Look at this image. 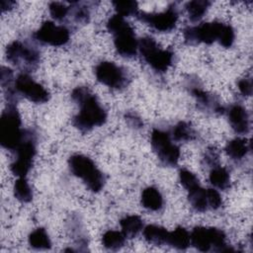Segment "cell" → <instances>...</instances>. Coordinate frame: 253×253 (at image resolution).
Wrapping results in <instances>:
<instances>
[{"label": "cell", "instance_id": "9a60e30c", "mask_svg": "<svg viewBox=\"0 0 253 253\" xmlns=\"http://www.w3.org/2000/svg\"><path fill=\"white\" fill-rule=\"evenodd\" d=\"M227 117L232 129L236 133H247L250 128V120L247 110L239 105H232L227 111Z\"/></svg>", "mask_w": 253, "mask_h": 253}, {"label": "cell", "instance_id": "836d02e7", "mask_svg": "<svg viewBox=\"0 0 253 253\" xmlns=\"http://www.w3.org/2000/svg\"><path fill=\"white\" fill-rule=\"evenodd\" d=\"M208 193V201L210 210H218L222 205V199L219 193L214 189H207Z\"/></svg>", "mask_w": 253, "mask_h": 253}, {"label": "cell", "instance_id": "7402d4cb", "mask_svg": "<svg viewBox=\"0 0 253 253\" xmlns=\"http://www.w3.org/2000/svg\"><path fill=\"white\" fill-rule=\"evenodd\" d=\"M169 231L156 224H148L143 229V236L148 243L154 245H163L167 242Z\"/></svg>", "mask_w": 253, "mask_h": 253}, {"label": "cell", "instance_id": "603a6c76", "mask_svg": "<svg viewBox=\"0 0 253 253\" xmlns=\"http://www.w3.org/2000/svg\"><path fill=\"white\" fill-rule=\"evenodd\" d=\"M67 18L73 23V25H85L89 22L90 12L87 6L82 2H72L69 6V13ZM66 18V19H67Z\"/></svg>", "mask_w": 253, "mask_h": 253}, {"label": "cell", "instance_id": "e575fe53", "mask_svg": "<svg viewBox=\"0 0 253 253\" xmlns=\"http://www.w3.org/2000/svg\"><path fill=\"white\" fill-rule=\"evenodd\" d=\"M238 89L244 96H250L252 94V80L250 78H242L238 81Z\"/></svg>", "mask_w": 253, "mask_h": 253}, {"label": "cell", "instance_id": "ba28073f", "mask_svg": "<svg viewBox=\"0 0 253 253\" xmlns=\"http://www.w3.org/2000/svg\"><path fill=\"white\" fill-rule=\"evenodd\" d=\"M15 152L16 157L10 165V170L15 176L26 177L33 166V161L37 153L35 134L25 130L24 138Z\"/></svg>", "mask_w": 253, "mask_h": 253}, {"label": "cell", "instance_id": "8992f818", "mask_svg": "<svg viewBox=\"0 0 253 253\" xmlns=\"http://www.w3.org/2000/svg\"><path fill=\"white\" fill-rule=\"evenodd\" d=\"M139 52L144 61L156 72H165L173 63L174 53L169 49H162L154 39L144 37L138 42Z\"/></svg>", "mask_w": 253, "mask_h": 253}, {"label": "cell", "instance_id": "74e56055", "mask_svg": "<svg viewBox=\"0 0 253 253\" xmlns=\"http://www.w3.org/2000/svg\"><path fill=\"white\" fill-rule=\"evenodd\" d=\"M14 4H15V2H13V1H2V2H1L2 11L4 12V11H6V10H10Z\"/></svg>", "mask_w": 253, "mask_h": 253}, {"label": "cell", "instance_id": "4316f807", "mask_svg": "<svg viewBox=\"0 0 253 253\" xmlns=\"http://www.w3.org/2000/svg\"><path fill=\"white\" fill-rule=\"evenodd\" d=\"M197 133L193 126L186 122H179L172 130V137L175 141H191L195 139Z\"/></svg>", "mask_w": 253, "mask_h": 253}, {"label": "cell", "instance_id": "5bb4252c", "mask_svg": "<svg viewBox=\"0 0 253 253\" xmlns=\"http://www.w3.org/2000/svg\"><path fill=\"white\" fill-rule=\"evenodd\" d=\"M69 30L64 26L55 25L51 21H45L34 34V38L41 43L52 46L64 45L69 41Z\"/></svg>", "mask_w": 253, "mask_h": 253}, {"label": "cell", "instance_id": "3957f363", "mask_svg": "<svg viewBox=\"0 0 253 253\" xmlns=\"http://www.w3.org/2000/svg\"><path fill=\"white\" fill-rule=\"evenodd\" d=\"M21 124V117L16 105L8 104L0 118V143L2 147L11 151L16 150L25 135Z\"/></svg>", "mask_w": 253, "mask_h": 253}, {"label": "cell", "instance_id": "7c38bea8", "mask_svg": "<svg viewBox=\"0 0 253 253\" xmlns=\"http://www.w3.org/2000/svg\"><path fill=\"white\" fill-rule=\"evenodd\" d=\"M223 23L211 22L204 23L200 26L188 27L184 31V39L188 44H198L205 42L211 44L215 41H218Z\"/></svg>", "mask_w": 253, "mask_h": 253}, {"label": "cell", "instance_id": "2e32d148", "mask_svg": "<svg viewBox=\"0 0 253 253\" xmlns=\"http://www.w3.org/2000/svg\"><path fill=\"white\" fill-rule=\"evenodd\" d=\"M191 93L196 98L197 105L201 110L211 112V113H218V114L223 112L222 106L211 94L205 92L204 90H202L197 86H192Z\"/></svg>", "mask_w": 253, "mask_h": 253}, {"label": "cell", "instance_id": "8d00e7d4", "mask_svg": "<svg viewBox=\"0 0 253 253\" xmlns=\"http://www.w3.org/2000/svg\"><path fill=\"white\" fill-rule=\"evenodd\" d=\"M216 158H217V155L215 154L214 150H210V151H208V152L206 153L204 159L206 160V163H207V164L214 165Z\"/></svg>", "mask_w": 253, "mask_h": 253}, {"label": "cell", "instance_id": "9c48e42d", "mask_svg": "<svg viewBox=\"0 0 253 253\" xmlns=\"http://www.w3.org/2000/svg\"><path fill=\"white\" fill-rule=\"evenodd\" d=\"M150 143L157 158L164 166L177 165L180 158V148L172 142L168 132L154 128L151 132Z\"/></svg>", "mask_w": 253, "mask_h": 253}, {"label": "cell", "instance_id": "5b68a950", "mask_svg": "<svg viewBox=\"0 0 253 253\" xmlns=\"http://www.w3.org/2000/svg\"><path fill=\"white\" fill-rule=\"evenodd\" d=\"M190 240L193 246L202 252H208L211 249L219 252L233 251L226 245L224 232L215 227L196 226L190 234Z\"/></svg>", "mask_w": 253, "mask_h": 253}, {"label": "cell", "instance_id": "d4e9b609", "mask_svg": "<svg viewBox=\"0 0 253 253\" xmlns=\"http://www.w3.org/2000/svg\"><path fill=\"white\" fill-rule=\"evenodd\" d=\"M211 184L220 190H225L230 186V176L228 171L221 166H213L209 176Z\"/></svg>", "mask_w": 253, "mask_h": 253}, {"label": "cell", "instance_id": "7a4b0ae2", "mask_svg": "<svg viewBox=\"0 0 253 253\" xmlns=\"http://www.w3.org/2000/svg\"><path fill=\"white\" fill-rule=\"evenodd\" d=\"M107 30L114 36V44L116 51L123 57L131 58L136 55L138 42L135 38L133 29L124 19L116 14L109 18L106 24Z\"/></svg>", "mask_w": 253, "mask_h": 253}, {"label": "cell", "instance_id": "83f0119b", "mask_svg": "<svg viewBox=\"0 0 253 253\" xmlns=\"http://www.w3.org/2000/svg\"><path fill=\"white\" fill-rule=\"evenodd\" d=\"M126 242V236L123 232H119L116 230H108L103 234L102 243L105 248L109 250H119L121 249Z\"/></svg>", "mask_w": 253, "mask_h": 253}, {"label": "cell", "instance_id": "d590c367", "mask_svg": "<svg viewBox=\"0 0 253 253\" xmlns=\"http://www.w3.org/2000/svg\"><path fill=\"white\" fill-rule=\"evenodd\" d=\"M126 121L127 122H130L131 121V124H129L131 126H134V127H140L142 126V122L141 120L138 118V117H135V115L133 114H127L126 116Z\"/></svg>", "mask_w": 253, "mask_h": 253}, {"label": "cell", "instance_id": "277c9868", "mask_svg": "<svg viewBox=\"0 0 253 253\" xmlns=\"http://www.w3.org/2000/svg\"><path fill=\"white\" fill-rule=\"evenodd\" d=\"M68 166L71 173L80 178L92 192L98 193L104 188L106 178L90 157L73 154L68 159Z\"/></svg>", "mask_w": 253, "mask_h": 253}, {"label": "cell", "instance_id": "44dd1931", "mask_svg": "<svg viewBox=\"0 0 253 253\" xmlns=\"http://www.w3.org/2000/svg\"><path fill=\"white\" fill-rule=\"evenodd\" d=\"M120 225L126 238L135 237L143 227V221L138 215H126L121 219Z\"/></svg>", "mask_w": 253, "mask_h": 253}, {"label": "cell", "instance_id": "ac0fdd59", "mask_svg": "<svg viewBox=\"0 0 253 253\" xmlns=\"http://www.w3.org/2000/svg\"><path fill=\"white\" fill-rule=\"evenodd\" d=\"M188 200L192 206V208L197 211H206L210 210L209 201H208V193L207 190L202 188L200 185L188 191Z\"/></svg>", "mask_w": 253, "mask_h": 253}, {"label": "cell", "instance_id": "8fae6325", "mask_svg": "<svg viewBox=\"0 0 253 253\" xmlns=\"http://www.w3.org/2000/svg\"><path fill=\"white\" fill-rule=\"evenodd\" d=\"M135 16L139 21L147 24L153 30L161 33H166L170 32L175 28L179 14L176 6L173 4L163 12L146 13L138 11Z\"/></svg>", "mask_w": 253, "mask_h": 253}, {"label": "cell", "instance_id": "e0dca14e", "mask_svg": "<svg viewBox=\"0 0 253 253\" xmlns=\"http://www.w3.org/2000/svg\"><path fill=\"white\" fill-rule=\"evenodd\" d=\"M141 205L152 211H159L163 207V198L155 187H147L141 193Z\"/></svg>", "mask_w": 253, "mask_h": 253}, {"label": "cell", "instance_id": "f1b7e54d", "mask_svg": "<svg viewBox=\"0 0 253 253\" xmlns=\"http://www.w3.org/2000/svg\"><path fill=\"white\" fill-rule=\"evenodd\" d=\"M14 196L21 203H29L33 200V191L25 177H19L14 184Z\"/></svg>", "mask_w": 253, "mask_h": 253}, {"label": "cell", "instance_id": "52a82bcc", "mask_svg": "<svg viewBox=\"0 0 253 253\" xmlns=\"http://www.w3.org/2000/svg\"><path fill=\"white\" fill-rule=\"evenodd\" d=\"M6 57L16 67L26 72L39 66L40 52L34 47L20 41H14L6 47Z\"/></svg>", "mask_w": 253, "mask_h": 253}, {"label": "cell", "instance_id": "d6986e66", "mask_svg": "<svg viewBox=\"0 0 253 253\" xmlns=\"http://www.w3.org/2000/svg\"><path fill=\"white\" fill-rule=\"evenodd\" d=\"M250 149L249 142L245 138H234L225 145V152L232 160H241Z\"/></svg>", "mask_w": 253, "mask_h": 253}, {"label": "cell", "instance_id": "1f68e13d", "mask_svg": "<svg viewBox=\"0 0 253 253\" xmlns=\"http://www.w3.org/2000/svg\"><path fill=\"white\" fill-rule=\"evenodd\" d=\"M179 180L181 185L188 191L199 186L200 181L197 176L187 169H181L179 172Z\"/></svg>", "mask_w": 253, "mask_h": 253}, {"label": "cell", "instance_id": "d6a6232c", "mask_svg": "<svg viewBox=\"0 0 253 253\" xmlns=\"http://www.w3.org/2000/svg\"><path fill=\"white\" fill-rule=\"evenodd\" d=\"M234 38H235V34H234L233 28L230 25L223 24V27L221 29L220 36L217 42L224 47H230L234 42Z\"/></svg>", "mask_w": 253, "mask_h": 253}, {"label": "cell", "instance_id": "6da1fadb", "mask_svg": "<svg viewBox=\"0 0 253 253\" xmlns=\"http://www.w3.org/2000/svg\"><path fill=\"white\" fill-rule=\"evenodd\" d=\"M72 100L79 105L80 110L73 118V126L86 132L95 126H103L107 121V112L101 106L97 97L84 86H78L71 93Z\"/></svg>", "mask_w": 253, "mask_h": 253}, {"label": "cell", "instance_id": "30bf717a", "mask_svg": "<svg viewBox=\"0 0 253 253\" xmlns=\"http://www.w3.org/2000/svg\"><path fill=\"white\" fill-rule=\"evenodd\" d=\"M95 75L99 82L113 89L126 88L129 82L126 69L112 61L100 62L95 67Z\"/></svg>", "mask_w": 253, "mask_h": 253}, {"label": "cell", "instance_id": "4dcf8cb0", "mask_svg": "<svg viewBox=\"0 0 253 253\" xmlns=\"http://www.w3.org/2000/svg\"><path fill=\"white\" fill-rule=\"evenodd\" d=\"M51 17L56 21H66L69 13V6L62 2H51L48 6Z\"/></svg>", "mask_w": 253, "mask_h": 253}, {"label": "cell", "instance_id": "4fadbf2b", "mask_svg": "<svg viewBox=\"0 0 253 253\" xmlns=\"http://www.w3.org/2000/svg\"><path fill=\"white\" fill-rule=\"evenodd\" d=\"M15 90L31 102L43 104L49 100L48 91L40 83L36 82L27 73H21L17 76L14 83Z\"/></svg>", "mask_w": 253, "mask_h": 253}, {"label": "cell", "instance_id": "f546056e", "mask_svg": "<svg viewBox=\"0 0 253 253\" xmlns=\"http://www.w3.org/2000/svg\"><path fill=\"white\" fill-rule=\"evenodd\" d=\"M113 5L117 11V14L122 17L135 16L138 12L137 2L135 1H113Z\"/></svg>", "mask_w": 253, "mask_h": 253}, {"label": "cell", "instance_id": "484cf974", "mask_svg": "<svg viewBox=\"0 0 253 253\" xmlns=\"http://www.w3.org/2000/svg\"><path fill=\"white\" fill-rule=\"evenodd\" d=\"M210 6L211 2L208 0H193L185 4V8L192 22L200 21L207 13Z\"/></svg>", "mask_w": 253, "mask_h": 253}, {"label": "cell", "instance_id": "cb8c5ba5", "mask_svg": "<svg viewBox=\"0 0 253 253\" xmlns=\"http://www.w3.org/2000/svg\"><path fill=\"white\" fill-rule=\"evenodd\" d=\"M29 244L32 248L38 250H46L51 247L50 238L43 227L36 228L29 235Z\"/></svg>", "mask_w": 253, "mask_h": 253}, {"label": "cell", "instance_id": "ffe728a7", "mask_svg": "<svg viewBox=\"0 0 253 253\" xmlns=\"http://www.w3.org/2000/svg\"><path fill=\"white\" fill-rule=\"evenodd\" d=\"M190 243V233L186 228L182 226H178L173 231L168 233L166 244L172 246L173 248L184 250L189 247Z\"/></svg>", "mask_w": 253, "mask_h": 253}]
</instances>
